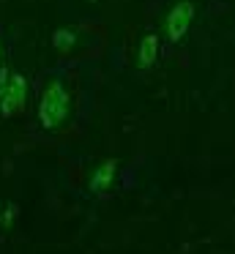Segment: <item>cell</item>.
I'll list each match as a JSON object with an SVG mask.
<instances>
[{"label": "cell", "mask_w": 235, "mask_h": 254, "mask_svg": "<svg viewBox=\"0 0 235 254\" xmlns=\"http://www.w3.org/2000/svg\"><path fill=\"white\" fill-rule=\"evenodd\" d=\"M69 107H71V99H69L66 85L60 82V79H52V82L41 90V99H38V123H41L47 131H55V128L66 121Z\"/></svg>", "instance_id": "obj_1"}, {"label": "cell", "mask_w": 235, "mask_h": 254, "mask_svg": "<svg viewBox=\"0 0 235 254\" xmlns=\"http://www.w3.org/2000/svg\"><path fill=\"white\" fill-rule=\"evenodd\" d=\"M191 22H194V3H191V0L175 3V6L169 8V14H167V22H164L167 39L169 41H180L186 36V30L191 28Z\"/></svg>", "instance_id": "obj_2"}, {"label": "cell", "mask_w": 235, "mask_h": 254, "mask_svg": "<svg viewBox=\"0 0 235 254\" xmlns=\"http://www.w3.org/2000/svg\"><path fill=\"white\" fill-rule=\"evenodd\" d=\"M25 101H27V79L22 77V74L11 71V79H8V85H5V93H3V99H0V115L3 118L16 115V112L25 107Z\"/></svg>", "instance_id": "obj_3"}, {"label": "cell", "mask_w": 235, "mask_h": 254, "mask_svg": "<svg viewBox=\"0 0 235 254\" xmlns=\"http://www.w3.org/2000/svg\"><path fill=\"white\" fill-rule=\"evenodd\" d=\"M115 175H118V161H112V159L101 161L90 175V191L93 194H104L107 189H112Z\"/></svg>", "instance_id": "obj_4"}, {"label": "cell", "mask_w": 235, "mask_h": 254, "mask_svg": "<svg viewBox=\"0 0 235 254\" xmlns=\"http://www.w3.org/2000/svg\"><path fill=\"white\" fill-rule=\"evenodd\" d=\"M156 61H158V36L145 33L140 47H137V63H140V68H151L156 66Z\"/></svg>", "instance_id": "obj_5"}, {"label": "cell", "mask_w": 235, "mask_h": 254, "mask_svg": "<svg viewBox=\"0 0 235 254\" xmlns=\"http://www.w3.org/2000/svg\"><path fill=\"white\" fill-rule=\"evenodd\" d=\"M52 44H55V50H60V52L71 50V47H74V33H71V30H55Z\"/></svg>", "instance_id": "obj_6"}, {"label": "cell", "mask_w": 235, "mask_h": 254, "mask_svg": "<svg viewBox=\"0 0 235 254\" xmlns=\"http://www.w3.org/2000/svg\"><path fill=\"white\" fill-rule=\"evenodd\" d=\"M14 219H16V205L14 202H5V208L0 210V227H3V230H5V227H11V224H14Z\"/></svg>", "instance_id": "obj_7"}, {"label": "cell", "mask_w": 235, "mask_h": 254, "mask_svg": "<svg viewBox=\"0 0 235 254\" xmlns=\"http://www.w3.org/2000/svg\"><path fill=\"white\" fill-rule=\"evenodd\" d=\"M8 79H11V71L8 68H0V99H3V93H5V85H8Z\"/></svg>", "instance_id": "obj_8"}, {"label": "cell", "mask_w": 235, "mask_h": 254, "mask_svg": "<svg viewBox=\"0 0 235 254\" xmlns=\"http://www.w3.org/2000/svg\"><path fill=\"white\" fill-rule=\"evenodd\" d=\"M0 58H3V44H0Z\"/></svg>", "instance_id": "obj_9"}]
</instances>
